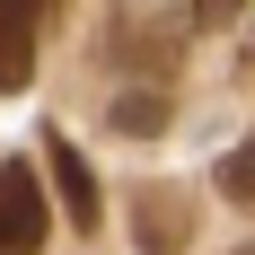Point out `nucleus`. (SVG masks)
Masks as SVG:
<instances>
[{"instance_id": "f257e3e1", "label": "nucleus", "mask_w": 255, "mask_h": 255, "mask_svg": "<svg viewBox=\"0 0 255 255\" xmlns=\"http://www.w3.org/2000/svg\"><path fill=\"white\" fill-rule=\"evenodd\" d=\"M44 229H53V211H44L35 167L26 158H0V255H35Z\"/></svg>"}, {"instance_id": "6e6552de", "label": "nucleus", "mask_w": 255, "mask_h": 255, "mask_svg": "<svg viewBox=\"0 0 255 255\" xmlns=\"http://www.w3.org/2000/svg\"><path fill=\"white\" fill-rule=\"evenodd\" d=\"M176 9H185V26H238L247 0H176Z\"/></svg>"}, {"instance_id": "1a4fd4ad", "label": "nucleus", "mask_w": 255, "mask_h": 255, "mask_svg": "<svg viewBox=\"0 0 255 255\" xmlns=\"http://www.w3.org/2000/svg\"><path fill=\"white\" fill-rule=\"evenodd\" d=\"M238 255H255V247H238Z\"/></svg>"}, {"instance_id": "39448f33", "label": "nucleus", "mask_w": 255, "mask_h": 255, "mask_svg": "<svg viewBox=\"0 0 255 255\" xmlns=\"http://www.w3.org/2000/svg\"><path fill=\"white\" fill-rule=\"evenodd\" d=\"M44 150H53V194L71 211V229H97V176H88V158L71 150V132H44Z\"/></svg>"}, {"instance_id": "f03ea898", "label": "nucleus", "mask_w": 255, "mask_h": 255, "mask_svg": "<svg viewBox=\"0 0 255 255\" xmlns=\"http://www.w3.org/2000/svg\"><path fill=\"white\" fill-rule=\"evenodd\" d=\"M185 238H194V194L185 185H132V247L185 255Z\"/></svg>"}, {"instance_id": "7ed1b4c3", "label": "nucleus", "mask_w": 255, "mask_h": 255, "mask_svg": "<svg viewBox=\"0 0 255 255\" xmlns=\"http://www.w3.org/2000/svg\"><path fill=\"white\" fill-rule=\"evenodd\" d=\"M106 53H115L124 71H141V79H176V26H158V18H132V9H115V26H106Z\"/></svg>"}, {"instance_id": "423d86ee", "label": "nucleus", "mask_w": 255, "mask_h": 255, "mask_svg": "<svg viewBox=\"0 0 255 255\" xmlns=\"http://www.w3.org/2000/svg\"><path fill=\"white\" fill-rule=\"evenodd\" d=\"M167 124V97H158V88H124V97H115V132H158Z\"/></svg>"}, {"instance_id": "20e7f679", "label": "nucleus", "mask_w": 255, "mask_h": 255, "mask_svg": "<svg viewBox=\"0 0 255 255\" xmlns=\"http://www.w3.org/2000/svg\"><path fill=\"white\" fill-rule=\"evenodd\" d=\"M35 18L44 0H0V97L35 79Z\"/></svg>"}, {"instance_id": "0eeeda50", "label": "nucleus", "mask_w": 255, "mask_h": 255, "mask_svg": "<svg viewBox=\"0 0 255 255\" xmlns=\"http://www.w3.org/2000/svg\"><path fill=\"white\" fill-rule=\"evenodd\" d=\"M220 194H229L238 211H255V132H247V141H238L229 158H220Z\"/></svg>"}]
</instances>
